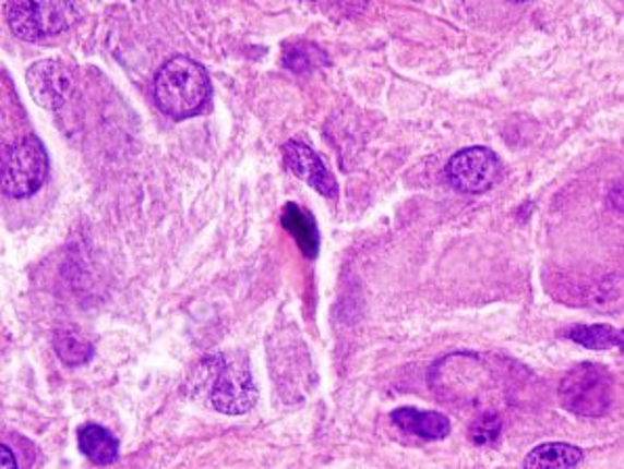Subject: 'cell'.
<instances>
[{
    "mask_svg": "<svg viewBox=\"0 0 624 469\" xmlns=\"http://www.w3.org/2000/svg\"><path fill=\"white\" fill-rule=\"evenodd\" d=\"M184 390L209 409L225 416H243L256 400L259 388L243 357L212 352L191 369Z\"/></svg>",
    "mask_w": 624,
    "mask_h": 469,
    "instance_id": "1",
    "label": "cell"
},
{
    "mask_svg": "<svg viewBox=\"0 0 624 469\" xmlns=\"http://www.w3.org/2000/svg\"><path fill=\"white\" fill-rule=\"evenodd\" d=\"M154 95L157 107L168 118L187 120L202 113L208 105L212 84L197 61L179 55L159 68L154 80Z\"/></svg>",
    "mask_w": 624,
    "mask_h": 469,
    "instance_id": "2",
    "label": "cell"
},
{
    "mask_svg": "<svg viewBox=\"0 0 624 469\" xmlns=\"http://www.w3.org/2000/svg\"><path fill=\"white\" fill-rule=\"evenodd\" d=\"M2 193L13 200L32 197L49 177V154L34 134L2 149Z\"/></svg>",
    "mask_w": 624,
    "mask_h": 469,
    "instance_id": "3",
    "label": "cell"
},
{
    "mask_svg": "<svg viewBox=\"0 0 624 469\" xmlns=\"http://www.w3.org/2000/svg\"><path fill=\"white\" fill-rule=\"evenodd\" d=\"M562 405L583 418H601L614 400V380L605 366L580 363L573 366L560 384Z\"/></svg>",
    "mask_w": 624,
    "mask_h": 469,
    "instance_id": "4",
    "label": "cell"
},
{
    "mask_svg": "<svg viewBox=\"0 0 624 469\" xmlns=\"http://www.w3.org/2000/svg\"><path fill=\"white\" fill-rule=\"evenodd\" d=\"M4 11L11 29L29 43L65 32L79 17V7L72 2H11Z\"/></svg>",
    "mask_w": 624,
    "mask_h": 469,
    "instance_id": "5",
    "label": "cell"
},
{
    "mask_svg": "<svg viewBox=\"0 0 624 469\" xmlns=\"http://www.w3.org/2000/svg\"><path fill=\"white\" fill-rule=\"evenodd\" d=\"M503 177V164L487 147H468L457 152L446 164V179L461 193H484Z\"/></svg>",
    "mask_w": 624,
    "mask_h": 469,
    "instance_id": "6",
    "label": "cell"
},
{
    "mask_svg": "<svg viewBox=\"0 0 624 469\" xmlns=\"http://www.w3.org/2000/svg\"><path fill=\"white\" fill-rule=\"evenodd\" d=\"M26 84L32 99L45 109H59L72 93V74L57 59H43L29 65Z\"/></svg>",
    "mask_w": 624,
    "mask_h": 469,
    "instance_id": "7",
    "label": "cell"
},
{
    "mask_svg": "<svg viewBox=\"0 0 624 469\" xmlns=\"http://www.w3.org/2000/svg\"><path fill=\"white\" fill-rule=\"evenodd\" d=\"M284 156H286L289 170L311 184L312 189H316L321 195L334 200L338 197V183L334 179V175L327 170V166L323 164V159L312 152L309 145L300 143V141H289L284 147Z\"/></svg>",
    "mask_w": 624,
    "mask_h": 469,
    "instance_id": "8",
    "label": "cell"
},
{
    "mask_svg": "<svg viewBox=\"0 0 624 469\" xmlns=\"http://www.w3.org/2000/svg\"><path fill=\"white\" fill-rule=\"evenodd\" d=\"M392 423L423 441H443L451 432V421L443 413L417 411L413 407H400L392 411Z\"/></svg>",
    "mask_w": 624,
    "mask_h": 469,
    "instance_id": "9",
    "label": "cell"
},
{
    "mask_svg": "<svg viewBox=\"0 0 624 469\" xmlns=\"http://www.w3.org/2000/svg\"><path fill=\"white\" fill-rule=\"evenodd\" d=\"M79 446L80 450L97 466H109L120 455V441L109 430H105L104 425L97 423L80 428Z\"/></svg>",
    "mask_w": 624,
    "mask_h": 469,
    "instance_id": "10",
    "label": "cell"
},
{
    "mask_svg": "<svg viewBox=\"0 0 624 469\" xmlns=\"http://www.w3.org/2000/svg\"><path fill=\"white\" fill-rule=\"evenodd\" d=\"M580 461L583 450L573 444L547 443L528 453L524 469H576Z\"/></svg>",
    "mask_w": 624,
    "mask_h": 469,
    "instance_id": "11",
    "label": "cell"
},
{
    "mask_svg": "<svg viewBox=\"0 0 624 469\" xmlns=\"http://www.w3.org/2000/svg\"><path fill=\"white\" fill-rule=\"evenodd\" d=\"M281 225L286 231L293 234V239L298 241V245L302 248V252L309 258L316 256V252L321 248V234H319L316 223L309 212H304L298 204L289 202L284 208V214H281Z\"/></svg>",
    "mask_w": 624,
    "mask_h": 469,
    "instance_id": "12",
    "label": "cell"
},
{
    "mask_svg": "<svg viewBox=\"0 0 624 469\" xmlns=\"http://www.w3.org/2000/svg\"><path fill=\"white\" fill-rule=\"evenodd\" d=\"M566 338L589 350L619 348L624 352V332L612 325H574L566 332Z\"/></svg>",
    "mask_w": 624,
    "mask_h": 469,
    "instance_id": "13",
    "label": "cell"
},
{
    "mask_svg": "<svg viewBox=\"0 0 624 469\" xmlns=\"http://www.w3.org/2000/svg\"><path fill=\"white\" fill-rule=\"evenodd\" d=\"M55 348H57V357L65 365H84L93 357V344H88L86 339L80 338L76 334H70V332H59L57 334Z\"/></svg>",
    "mask_w": 624,
    "mask_h": 469,
    "instance_id": "14",
    "label": "cell"
},
{
    "mask_svg": "<svg viewBox=\"0 0 624 469\" xmlns=\"http://www.w3.org/2000/svg\"><path fill=\"white\" fill-rule=\"evenodd\" d=\"M503 430V419L496 413H484L469 425V441L478 446L491 444L501 436Z\"/></svg>",
    "mask_w": 624,
    "mask_h": 469,
    "instance_id": "15",
    "label": "cell"
},
{
    "mask_svg": "<svg viewBox=\"0 0 624 469\" xmlns=\"http://www.w3.org/2000/svg\"><path fill=\"white\" fill-rule=\"evenodd\" d=\"M0 457H2V469H20L17 468V461H15V455L9 446H0Z\"/></svg>",
    "mask_w": 624,
    "mask_h": 469,
    "instance_id": "16",
    "label": "cell"
}]
</instances>
